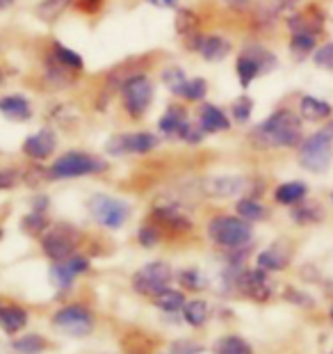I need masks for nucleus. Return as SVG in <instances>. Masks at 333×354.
Returning <instances> with one entry per match:
<instances>
[{
    "label": "nucleus",
    "instance_id": "nucleus-14",
    "mask_svg": "<svg viewBox=\"0 0 333 354\" xmlns=\"http://www.w3.org/2000/svg\"><path fill=\"white\" fill-rule=\"evenodd\" d=\"M75 76H78V73H73L66 69V66H62L50 53H46V55L41 57V80L46 82L50 89H55V92L73 87Z\"/></svg>",
    "mask_w": 333,
    "mask_h": 354
},
{
    "label": "nucleus",
    "instance_id": "nucleus-17",
    "mask_svg": "<svg viewBox=\"0 0 333 354\" xmlns=\"http://www.w3.org/2000/svg\"><path fill=\"white\" fill-rule=\"evenodd\" d=\"M0 115H3L7 122L28 124L30 119L35 117V110L26 94H5V96H0Z\"/></svg>",
    "mask_w": 333,
    "mask_h": 354
},
{
    "label": "nucleus",
    "instance_id": "nucleus-57",
    "mask_svg": "<svg viewBox=\"0 0 333 354\" xmlns=\"http://www.w3.org/2000/svg\"><path fill=\"white\" fill-rule=\"evenodd\" d=\"M5 82V71H3V66H0V85Z\"/></svg>",
    "mask_w": 333,
    "mask_h": 354
},
{
    "label": "nucleus",
    "instance_id": "nucleus-25",
    "mask_svg": "<svg viewBox=\"0 0 333 354\" xmlns=\"http://www.w3.org/2000/svg\"><path fill=\"white\" fill-rule=\"evenodd\" d=\"M299 115L306 122H327V119L333 115V108L317 96H304L299 101Z\"/></svg>",
    "mask_w": 333,
    "mask_h": 354
},
{
    "label": "nucleus",
    "instance_id": "nucleus-59",
    "mask_svg": "<svg viewBox=\"0 0 333 354\" xmlns=\"http://www.w3.org/2000/svg\"><path fill=\"white\" fill-rule=\"evenodd\" d=\"M329 315H331V322H333V306H331V313Z\"/></svg>",
    "mask_w": 333,
    "mask_h": 354
},
{
    "label": "nucleus",
    "instance_id": "nucleus-31",
    "mask_svg": "<svg viewBox=\"0 0 333 354\" xmlns=\"http://www.w3.org/2000/svg\"><path fill=\"white\" fill-rule=\"evenodd\" d=\"M69 7L71 5L64 3V0H41V3L35 7V14H37V19L44 21V24H55Z\"/></svg>",
    "mask_w": 333,
    "mask_h": 354
},
{
    "label": "nucleus",
    "instance_id": "nucleus-47",
    "mask_svg": "<svg viewBox=\"0 0 333 354\" xmlns=\"http://www.w3.org/2000/svg\"><path fill=\"white\" fill-rule=\"evenodd\" d=\"M73 7H75V12L85 14V17H96V14L103 12L105 0H75Z\"/></svg>",
    "mask_w": 333,
    "mask_h": 354
},
{
    "label": "nucleus",
    "instance_id": "nucleus-60",
    "mask_svg": "<svg viewBox=\"0 0 333 354\" xmlns=\"http://www.w3.org/2000/svg\"><path fill=\"white\" fill-rule=\"evenodd\" d=\"M0 238H3V231H0Z\"/></svg>",
    "mask_w": 333,
    "mask_h": 354
},
{
    "label": "nucleus",
    "instance_id": "nucleus-4",
    "mask_svg": "<svg viewBox=\"0 0 333 354\" xmlns=\"http://www.w3.org/2000/svg\"><path fill=\"white\" fill-rule=\"evenodd\" d=\"M108 169V162L103 158L85 153V151H66L53 160L48 167L50 180H66V178H80V176H94Z\"/></svg>",
    "mask_w": 333,
    "mask_h": 354
},
{
    "label": "nucleus",
    "instance_id": "nucleus-45",
    "mask_svg": "<svg viewBox=\"0 0 333 354\" xmlns=\"http://www.w3.org/2000/svg\"><path fill=\"white\" fill-rule=\"evenodd\" d=\"M178 281L187 290H199L206 286V277L199 270H183V272H178Z\"/></svg>",
    "mask_w": 333,
    "mask_h": 354
},
{
    "label": "nucleus",
    "instance_id": "nucleus-26",
    "mask_svg": "<svg viewBox=\"0 0 333 354\" xmlns=\"http://www.w3.org/2000/svg\"><path fill=\"white\" fill-rule=\"evenodd\" d=\"M236 73H238V80H240L242 89H249L254 85L256 78L263 76L258 62H256L251 55H247L245 50H240L238 57H236Z\"/></svg>",
    "mask_w": 333,
    "mask_h": 354
},
{
    "label": "nucleus",
    "instance_id": "nucleus-18",
    "mask_svg": "<svg viewBox=\"0 0 333 354\" xmlns=\"http://www.w3.org/2000/svg\"><path fill=\"white\" fill-rule=\"evenodd\" d=\"M249 187V180L245 176H213L208 180H203V192L208 197L226 199V197H236V194L245 192Z\"/></svg>",
    "mask_w": 333,
    "mask_h": 354
},
{
    "label": "nucleus",
    "instance_id": "nucleus-22",
    "mask_svg": "<svg viewBox=\"0 0 333 354\" xmlns=\"http://www.w3.org/2000/svg\"><path fill=\"white\" fill-rule=\"evenodd\" d=\"M290 247L278 240V243L258 254V268L265 270V272H278V270H285L290 266Z\"/></svg>",
    "mask_w": 333,
    "mask_h": 354
},
{
    "label": "nucleus",
    "instance_id": "nucleus-10",
    "mask_svg": "<svg viewBox=\"0 0 333 354\" xmlns=\"http://www.w3.org/2000/svg\"><path fill=\"white\" fill-rule=\"evenodd\" d=\"M173 30L183 41V48L187 53H196L199 55V48L206 35L201 32V17L199 12L192 10V7H176L173 12Z\"/></svg>",
    "mask_w": 333,
    "mask_h": 354
},
{
    "label": "nucleus",
    "instance_id": "nucleus-24",
    "mask_svg": "<svg viewBox=\"0 0 333 354\" xmlns=\"http://www.w3.org/2000/svg\"><path fill=\"white\" fill-rule=\"evenodd\" d=\"M48 53L57 59L59 64L66 66L69 71H73V73H82V71H85V59H82L80 53H75L73 48L64 46L62 41H57V39H55V41H50Z\"/></svg>",
    "mask_w": 333,
    "mask_h": 354
},
{
    "label": "nucleus",
    "instance_id": "nucleus-21",
    "mask_svg": "<svg viewBox=\"0 0 333 354\" xmlns=\"http://www.w3.org/2000/svg\"><path fill=\"white\" fill-rule=\"evenodd\" d=\"M231 53H233V44L229 37L206 35V39H203L201 48H199V57L206 59L208 64H219V62H224Z\"/></svg>",
    "mask_w": 333,
    "mask_h": 354
},
{
    "label": "nucleus",
    "instance_id": "nucleus-33",
    "mask_svg": "<svg viewBox=\"0 0 333 354\" xmlns=\"http://www.w3.org/2000/svg\"><path fill=\"white\" fill-rule=\"evenodd\" d=\"M208 96V80L203 76H196L190 78L185 82L183 92H180V99L187 101V103H203Z\"/></svg>",
    "mask_w": 333,
    "mask_h": 354
},
{
    "label": "nucleus",
    "instance_id": "nucleus-42",
    "mask_svg": "<svg viewBox=\"0 0 333 354\" xmlns=\"http://www.w3.org/2000/svg\"><path fill=\"white\" fill-rule=\"evenodd\" d=\"M203 138H206V133H203V128L196 124V122H187L183 128H180V133H178V140H183L185 145H201Z\"/></svg>",
    "mask_w": 333,
    "mask_h": 354
},
{
    "label": "nucleus",
    "instance_id": "nucleus-48",
    "mask_svg": "<svg viewBox=\"0 0 333 354\" xmlns=\"http://www.w3.org/2000/svg\"><path fill=\"white\" fill-rule=\"evenodd\" d=\"M19 176H21L19 169H14V167L0 169V190H12V187L17 185Z\"/></svg>",
    "mask_w": 333,
    "mask_h": 354
},
{
    "label": "nucleus",
    "instance_id": "nucleus-34",
    "mask_svg": "<svg viewBox=\"0 0 333 354\" xmlns=\"http://www.w3.org/2000/svg\"><path fill=\"white\" fill-rule=\"evenodd\" d=\"M322 208L317 203H308L301 201L297 206H292V220L297 224H315L322 220Z\"/></svg>",
    "mask_w": 333,
    "mask_h": 354
},
{
    "label": "nucleus",
    "instance_id": "nucleus-44",
    "mask_svg": "<svg viewBox=\"0 0 333 354\" xmlns=\"http://www.w3.org/2000/svg\"><path fill=\"white\" fill-rule=\"evenodd\" d=\"M313 62L315 66H320V69L333 71V41H327V44H322L320 48H315Z\"/></svg>",
    "mask_w": 333,
    "mask_h": 354
},
{
    "label": "nucleus",
    "instance_id": "nucleus-56",
    "mask_svg": "<svg viewBox=\"0 0 333 354\" xmlns=\"http://www.w3.org/2000/svg\"><path fill=\"white\" fill-rule=\"evenodd\" d=\"M17 3V0H0V12H5V10H10V7Z\"/></svg>",
    "mask_w": 333,
    "mask_h": 354
},
{
    "label": "nucleus",
    "instance_id": "nucleus-50",
    "mask_svg": "<svg viewBox=\"0 0 333 354\" xmlns=\"http://www.w3.org/2000/svg\"><path fill=\"white\" fill-rule=\"evenodd\" d=\"M201 348L190 341H176L171 345V354H199Z\"/></svg>",
    "mask_w": 333,
    "mask_h": 354
},
{
    "label": "nucleus",
    "instance_id": "nucleus-43",
    "mask_svg": "<svg viewBox=\"0 0 333 354\" xmlns=\"http://www.w3.org/2000/svg\"><path fill=\"white\" fill-rule=\"evenodd\" d=\"M160 238H162V231H160V227H155L153 222L144 224V227L137 231V240L142 247H155L160 243Z\"/></svg>",
    "mask_w": 333,
    "mask_h": 354
},
{
    "label": "nucleus",
    "instance_id": "nucleus-40",
    "mask_svg": "<svg viewBox=\"0 0 333 354\" xmlns=\"http://www.w3.org/2000/svg\"><path fill=\"white\" fill-rule=\"evenodd\" d=\"M21 227H23V231L30 233V236H39V233H44L50 227V222H48L46 213H37V210H30L23 220H21Z\"/></svg>",
    "mask_w": 333,
    "mask_h": 354
},
{
    "label": "nucleus",
    "instance_id": "nucleus-12",
    "mask_svg": "<svg viewBox=\"0 0 333 354\" xmlns=\"http://www.w3.org/2000/svg\"><path fill=\"white\" fill-rule=\"evenodd\" d=\"M23 153L30 158L32 162H41L48 160V158L55 153L57 149V133L53 131L50 126L39 128L37 133H30L28 138L23 140Z\"/></svg>",
    "mask_w": 333,
    "mask_h": 354
},
{
    "label": "nucleus",
    "instance_id": "nucleus-41",
    "mask_svg": "<svg viewBox=\"0 0 333 354\" xmlns=\"http://www.w3.org/2000/svg\"><path fill=\"white\" fill-rule=\"evenodd\" d=\"M50 279H53V283L57 286V288H69V286L73 283V270L69 268V263L66 261H57L55 266L50 268Z\"/></svg>",
    "mask_w": 333,
    "mask_h": 354
},
{
    "label": "nucleus",
    "instance_id": "nucleus-8",
    "mask_svg": "<svg viewBox=\"0 0 333 354\" xmlns=\"http://www.w3.org/2000/svg\"><path fill=\"white\" fill-rule=\"evenodd\" d=\"M89 213L94 220L105 229H121L126 220L131 217V206L117 197H108V194H94L89 199Z\"/></svg>",
    "mask_w": 333,
    "mask_h": 354
},
{
    "label": "nucleus",
    "instance_id": "nucleus-36",
    "mask_svg": "<svg viewBox=\"0 0 333 354\" xmlns=\"http://www.w3.org/2000/svg\"><path fill=\"white\" fill-rule=\"evenodd\" d=\"M215 354H254L251 345L240 336H224L215 345Z\"/></svg>",
    "mask_w": 333,
    "mask_h": 354
},
{
    "label": "nucleus",
    "instance_id": "nucleus-28",
    "mask_svg": "<svg viewBox=\"0 0 333 354\" xmlns=\"http://www.w3.org/2000/svg\"><path fill=\"white\" fill-rule=\"evenodd\" d=\"M160 80H162V85L166 87V92H169L173 99H180V92H183L185 82L190 78H187V73L183 71V66L169 64V66H164V69L160 71Z\"/></svg>",
    "mask_w": 333,
    "mask_h": 354
},
{
    "label": "nucleus",
    "instance_id": "nucleus-39",
    "mask_svg": "<svg viewBox=\"0 0 333 354\" xmlns=\"http://www.w3.org/2000/svg\"><path fill=\"white\" fill-rule=\"evenodd\" d=\"M183 315L192 327H201V325H206L210 311H208V304L203 302V299H192L190 304L183 306Z\"/></svg>",
    "mask_w": 333,
    "mask_h": 354
},
{
    "label": "nucleus",
    "instance_id": "nucleus-49",
    "mask_svg": "<svg viewBox=\"0 0 333 354\" xmlns=\"http://www.w3.org/2000/svg\"><path fill=\"white\" fill-rule=\"evenodd\" d=\"M66 263H69V268L73 270V274L78 277V274H82V272H87L89 270V261L85 259V256H71V259H66Z\"/></svg>",
    "mask_w": 333,
    "mask_h": 354
},
{
    "label": "nucleus",
    "instance_id": "nucleus-35",
    "mask_svg": "<svg viewBox=\"0 0 333 354\" xmlns=\"http://www.w3.org/2000/svg\"><path fill=\"white\" fill-rule=\"evenodd\" d=\"M12 348L19 354H41L48 348V343H46V338L39 336V334H26V336L17 338Z\"/></svg>",
    "mask_w": 333,
    "mask_h": 354
},
{
    "label": "nucleus",
    "instance_id": "nucleus-20",
    "mask_svg": "<svg viewBox=\"0 0 333 354\" xmlns=\"http://www.w3.org/2000/svg\"><path fill=\"white\" fill-rule=\"evenodd\" d=\"M190 122V115H187V108L180 103H169L166 110L162 112V117L158 119V131L164 138H178L180 128Z\"/></svg>",
    "mask_w": 333,
    "mask_h": 354
},
{
    "label": "nucleus",
    "instance_id": "nucleus-15",
    "mask_svg": "<svg viewBox=\"0 0 333 354\" xmlns=\"http://www.w3.org/2000/svg\"><path fill=\"white\" fill-rule=\"evenodd\" d=\"M196 124L203 128L206 135H217V133H226L231 128V117L219 108L215 103L203 101L199 103V112H196Z\"/></svg>",
    "mask_w": 333,
    "mask_h": 354
},
{
    "label": "nucleus",
    "instance_id": "nucleus-27",
    "mask_svg": "<svg viewBox=\"0 0 333 354\" xmlns=\"http://www.w3.org/2000/svg\"><path fill=\"white\" fill-rule=\"evenodd\" d=\"M240 50H245L247 55H251L256 62H258L263 76H267V73H272L278 66V57L267 46H263V44H258V41H247Z\"/></svg>",
    "mask_w": 333,
    "mask_h": 354
},
{
    "label": "nucleus",
    "instance_id": "nucleus-61",
    "mask_svg": "<svg viewBox=\"0 0 333 354\" xmlns=\"http://www.w3.org/2000/svg\"><path fill=\"white\" fill-rule=\"evenodd\" d=\"M331 201H333V194H331Z\"/></svg>",
    "mask_w": 333,
    "mask_h": 354
},
{
    "label": "nucleus",
    "instance_id": "nucleus-3",
    "mask_svg": "<svg viewBox=\"0 0 333 354\" xmlns=\"http://www.w3.org/2000/svg\"><path fill=\"white\" fill-rule=\"evenodd\" d=\"M208 236L215 245L224 250H247L251 245L254 229L251 224L245 222L236 215H217L208 224Z\"/></svg>",
    "mask_w": 333,
    "mask_h": 354
},
{
    "label": "nucleus",
    "instance_id": "nucleus-2",
    "mask_svg": "<svg viewBox=\"0 0 333 354\" xmlns=\"http://www.w3.org/2000/svg\"><path fill=\"white\" fill-rule=\"evenodd\" d=\"M121 108L133 122H140V119L146 117V112L151 110L155 99V82L149 76L146 71L140 69L128 76V80L121 87Z\"/></svg>",
    "mask_w": 333,
    "mask_h": 354
},
{
    "label": "nucleus",
    "instance_id": "nucleus-29",
    "mask_svg": "<svg viewBox=\"0 0 333 354\" xmlns=\"http://www.w3.org/2000/svg\"><path fill=\"white\" fill-rule=\"evenodd\" d=\"M236 213L245 222L254 224V222H263L265 217H267V208H265L256 197H242L236 203Z\"/></svg>",
    "mask_w": 333,
    "mask_h": 354
},
{
    "label": "nucleus",
    "instance_id": "nucleus-16",
    "mask_svg": "<svg viewBox=\"0 0 333 354\" xmlns=\"http://www.w3.org/2000/svg\"><path fill=\"white\" fill-rule=\"evenodd\" d=\"M285 24H287V30H290L292 35L294 32H308V35L320 37L324 32V14L317 10V5H310L304 12H292Z\"/></svg>",
    "mask_w": 333,
    "mask_h": 354
},
{
    "label": "nucleus",
    "instance_id": "nucleus-19",
    "mask_svg": "<svg viewBox=\"0 0 333 354\" xmlns=\"http://www.w3.org/2000/svg\"><path fill=\"white\" fill-rule=\"evenodd\" d=\"M151 222L160 227V231L166 229L171 233H187L192 229V222L176 206H155L151 213Z\"/></svg>",
    "mask_w": 333,
    "mask_h": 354
},
{
    "label": "nucleus",
    "instance_id": "nucleus-46",
    "mask_svg": "<svg viewBox=\"0 0 333 354\" xmlns=\"http://www.w3.org/2000/svg\"><path fill=\"white\" fill-rule=\"evenodd\" d=\"M44 180H50V176H48V169H44L41 165H30L28 171H23V183L30 187L41 185Z\"/></svg>",
    "mask_w": 333,
    "mask_h": 354
},
{
    "label": "nucleus",
    "instance_id": "nucleus-32",
    "mask_svg": "<svg viewBox=\"0 0 333 354\" xmlns=\"http://www.w3.org/2000/svg\"><path fill=\"white\" fill-rule=\"evenodd\" d=\"M0 325H3L7 334H14V331L23 329L28 325V313L21 306H7L0 311Z\"/></svg>",
    "mask_w": 333,
    "mask_h": 354
},
{
    "label": "nucleus",
    "instance_id": "nucleus-7",
    "mask_svg": "<svg viewBox=\"0 0 333 354\" xmlns=\"http://www.w3.org/2000/svg\"><path fill=\"white\" fill-rule=\"evenodd\" d=\"M80 245V231L71 224H53L41 238V250L53 261L71 259Z\"/></svg>",
    "mask_w": 333,
    "mask_h": 354
},
{
    "label": "nucleus",
    "instance_id": "nucleus-54",
    "mask_svg": "<svg viewBox=\"0 0 333 354\" xmlns=\"http://www.w3.org/2000/svg\"><path fill=\"white\" fill-rule=\"evenodd\" d=\"M50 206V199L46 197V194H37V197L32 199V210H37V213H46Z\"/></svg>",
    "mask_w": 333,
    "mask_h": 354
},
{
    "label": "nucleus",
    "instance_id": "nucleus-55",
    "mask_svg": "<svg viewBox=\"0 0 333 354\" xmlns=\"http://www.w3.org/2000/svg\"><path fill=\"white\" fill-rule=\"evenodd\" d=\"M149 5H153L155 10H176L178 0H146Z\"/></svg>",
    "mask_w": 333,
    "mask_h": 354
},
{
    "label": "nucleus",
    "instance_id": "nucleus-9",
    "mask_svg": "<svg viewBox=\"0 0 333 354\" xmlns=\"http://www.w3.org/2000/svg\"><path fill=\"white\" fill-rule=\"evenodd\" d=\"M171 268L162 261L149 263L142 270H137V274L133 277V288L140 295L146 297H158L160 292L166 290V286L171 281Z\"/></svg>",
    "mask_w": 333,
    "mask_h": 354
},
{
    "label": "nucleus",
    "instance_id": "nucleus-37",
    "mask_svg": "<svg viewBox=\"0 0 333 354\" xmlns=\"http://www.w3.org/2000/svg\"><path fill=\"white\" fill-rule=\"evenodd\" d=\"M153 304L164 313H176V311H180V308L185 306V297H183V292L166 288L158 297H153Z\"/></svg>",
    "mask_w": 333,
    "mask_h": 354
},
{
    "label": "nucleus",
    "instance_id": "nucleus-5",
    "mask_svg": "<svg viewBox=\"0 0 333 354\" xmlns=\"http://www.w3.org/2000/svg\"><path fill=\"white\" fill-rule=\"evenodd\" d=\"M333 158V124L317 131L299 145V165L313 174H324Z\"/></svg>",
    "mask_w": 333,
    "mask_h": 354
},
{
    "label": "nucleus",
    "instance_id": "nucleus-58",
    "mask_svg": "<svg viewBox=\"0 0 333 354\" xmlns=\"http://www.w3.org/2000/svg\"><path fill=\"white\" fill-rule=\"evenodd\" d=\"M64 3H69V5H73V3H75V0H64Z\"/></svg>",
    "mask_w": 333,
    "mask_h": 354
},
{
    "label": "nucleus",
    "instance_id": "nucleus-11",
    "mask_svg": "<svg viewBox=\"0 0 333 354\" xmlns=\"http://www.w3.org/2000/svg\"><path fill=\"white\" fill-rule=\"evenodd\" d=\"M53 325L57 329H62L69 336H89L94 329V315L89 313V308L85 306H64L62 311H57L53 315Z\"/></svg>",
    "mask_w": 333,
    "mask_h": 354
},
{
    "label": "nucleus",
    "instance_id": "nucleus-23",
    "mask_svg": "<svg viewBox=\"0 0 333 354\" xmlns=\"http://www.w3.org/2000/svg\"><path fill=\"white\" fill-rule=\"evenodd\" d=\"M308 194V185L304 180H287V183H281L274 190V201L281 203V206H297L306 199Z\"/></svg>",
    "mask_w": 333,
    "mask_h": 354
},
{
    "label": "nucleus",
    "instance_id": "nucleus-52",
    "mask_svg": "<svg viewBox=\"0 0 333 354\" xmlns=\"http://www.w3.org/2000/svg\"><path fill=\"white\" fill-rule=\"evenodd\" d=\"M285 299H290V302H294V304H304V306H310V304H313V299L306 297V295H301V292H299V290H294V288H287V290H285Z\"/></svg>",
    "mask_w": 333,
    "mask_h": 354
},
{
    "label": "nucleus",
    "instance_id": "nucleus-6",
    "mask_svg": "<svg viewBox=\"0 0 333 354\" xmlns=\"http://www.w3.org/2000/svg\"><path fill=\"white\" fill-rule=\"evenodd\" d=\"M160 145V138L155 133L137 131V133H117L105 142V151L115 158L121 156H146L155 151Z\"/></svg>",
    "mask_w": 333,
    "mask_h": 354
},
{
    "label": "nucleus",
    "instance_id": "nucleus-38",
    "mask_svg": "<svg viewBox=\"0 0 333 354\" xmlns=\"http://www.w3.org/2000/svg\"><path fill=\"white\" fill-rule=\"evenodd\" d=\"M254 108H256V103H254L251 96L242 94L231 103V119L236 124H247L254 115Z\"/></svg>",
    "mask_w": 333,
    "mask_h": 354
},
{
    "label": "nucleus",
    "instance_id": "nucleus-30",
    "mask_svg": "<svg viewBox=\"0 0 333 354\" xmlns=\"http://www.w3.org/2000/svg\"><path fill=\"white\" fill-rule=\"evenodd\" d=\"M315 46H317V37L308 35V32H294V35H290V44H287V48H290L292 57L297 59V62L306 59L310 53H315Z\"/></svg>",
    "mask_w": 333,
    "mask_h": 354
},
{
    "label": "nucleus",
    "instance_id": "nucleus-62",
    "mask_svg": "<svg viewBox=\"0 0 333 354\" xmlns=\"http://www.w3.org/2000/svg\"><path fill=\"white\" fill-rule=\"evenodd\" d=\"M0 311H3V308H0Z\"/></svg>",
    "mask_w": 333,
    "mask_h": 354
},
{
    "label": "nucleus",
    "instance_id": "nucleus-51",
    "mask_svg": "<svg viewBox=\"0 0 333 354\" xmlns=\"http://www.w3.org/2000/svg\"><path fill=\"white\" fill-rule=\"evenodd\" d=\"M269 7H274V10L281 14V12H292L294 7L299 5V0H267Z\"/></svg>",
    "mask_w": 333,
    "mask_h": 354
},
{
    "label": "nucleus",
    "instance_id": "nucleus-53",
    "mask_svg": "<svg viewBox=\"0 0 333 354\" xmlns=\"http://www.w3.org/2000/svg\"><path fill=\"white\" fill-rule=\"evenodd\" d=\"M222 3L233 12H247L251 7V0H222Z\"/></svg>",
    "mask_w": 333,
    "mask_h": 354
},
{
    "label": "nucleus",
    "instance_id": "nucleus-1",
    "mask_svg": "<svg viewBox=\"0 0 333 354\" xmlns=\"http://www.w3.org/2000/svg\"><path fill=\"white\" fill-rule=\"evenodd\" d=\"M256 149H294L304 142L301 117L290 108H278L249 133Z\"/></svg>",
    "mask_w": 333,
    "mask_h": 354
},
{
    "label": "nucleus",
    "instance_id": "nucleus-13",
    "mask_svg": "<svg viewBox=\"0 0 333 354\" xmlns=\"http://www.w3.org/2000/svg\"><path fill=\"white\" fill-rule=\"evenodd\" d=\"M236 288H240L245 295H249L256 302H265V299L272 297V283L269 277L265 274V270H245V272L238 274Z\"/></svg>",
    "mask_w": 333,
    "mask_h": 354
}]
</instances>
